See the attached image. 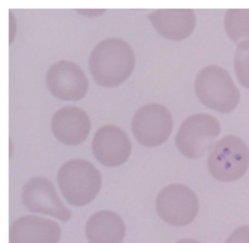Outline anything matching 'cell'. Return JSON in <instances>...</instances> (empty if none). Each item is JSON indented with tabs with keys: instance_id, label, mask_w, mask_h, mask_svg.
Returning <instances> with one entry per match:
<instances>
[{
	"instance_id": "10",
	"label": "cell",
	"mask_w": 249,
	"mask_h": 243,
	"mask_svg": "<svg viewBox=\"0 0 249 243\" xmlns=\"http://www.w3.org/2000/svg\"><path fill=\"white\" fill-rule=\"evenodd\" d=\"M91 151L96 160L106 167H118L129 157L132 145L121 127L105 124L99 127L91 142Z\"/></svg>"
},
{
	"instance_id": "4",
	"label": "cell",
	"mask_w": 249,
	"mask_h": 243,
	"mask_svg": "<svg viewBox=\"0 0 249 243\" xmlns=\"http://www.w3.org/2000/svg\"><path fill=\"white\" fill-rule=\"evenodd\" d=\"M210 174L220 182L241 178L249 167V149L235 135H226L210 148L207 157Z\"/></svg>"
},
{
	"instance_id": "8",
	"label": "cell",
	"mask_w": 249,
	"mask_h": 243,
	"mask_svg": "<svg viewBox=\"0 0 249 243\" xmlns=\"http://www.w3.org/2000/svg\"><path fill=\"white\" fill-rule=\"evenodd\" d=\"M23 205L32 213L51 216L68 222L72 213L59 197L53 184L47 178L36 176L29 179L21 191Z\"/></svg>"
},
{
	"instance_id": "21",
	"label": "cell",
	"mask_w": 249,
	"mask_h": 243,
	"mask_svg": "<svg viewBox=\"0 0 249 243\" xmlns=\"http://www.w3.org/2000/svg\"><path fill=\"white\" fill-rule=\"evenodd\" d=\"M12 152H13V143H12V140L10 139V156H12Z\"/></svg>"
},
{
	"instance_id": "9",
	"label": "cell",
	"mask_w": 249,
	"mask_h": 243,
	"mask_svg": "<svg viewBox=\"0 0 249 243\" xmlns=\"http://www.w3.org/2000/svg\"><path fill=\"white\" fill-rule=\"evenodd\" d=\"M46 85L51 93L61 100L78 101L89 89V81L83 69L75 62L59 60L46 73Z\"/></svg>"
},
{
	"instance_id": "1",
	"label": "cell",
	"mask_w": 249,
	"mask_h": 243,
	"mask_svg": "<svg viewBox=\"0 0 249 243\" xmlns=\"http://www.w3.org/2000/svg\"><path fill=\"white\" fill-rule=\"evenodd\" d=\"M135 55L130 45L116 37L104 39L92 49L89 68L94 82L103 87H116L132 74Z\"/></svg>"
},
{
	"instance_id": "3",
	"label": "cell",
	"mask_w": 249,
	"mask_h": 243,
	"mask_svg": "<svg viewBox=\"0 0 249 243\" xmlns=\"http://www.w3.org/2000/svg\"><path fill=\"white\" fill-rule=\"evenodd\" d=\"M195 91L204 106L222 114L233 111L240 98L229 72L217 65L205 66L197 73Z\"/></svg>"
},
{
	"instance_id": "20",
	"label": "cell",
	"mask_w": 249,
	"mask_h": 243,
	"mask_svg": "<svg viewBox=\"0 0 249 243\" xmlns=\"http://www.w3.org/2000/svg\"><path fill=\"white\" fill-rule=\"evenodd\" d=\"M175 243H201V242H199L197 240H195V239H192V238H182V239L178 240Z\"/></svg>"
},
{
	"instance_id": "18",
	"label": "cell",
	"mask_w": 249,
	"mask_h": 243,
	"mask_svg": "<svg viewBox=\"0 0 249 243\" xmlns=\"http://www.w3.org/2000/svg\"><path fill=\"white\" fill-rule=\"evenodd\" d=\"M9 16H10V44L13 42L14 37L16 35V30H17V23H16V19L14 18V15L13 13L10 11L9 12Z\"/></svg>"
},
{
	"instance_id": "17",
	"label": "cell",
	"mask_w": 249,
	"mask_h": 243,
	"mask_svg": "<svg viewBox=\"0 0 249 243\" xmlns=\"http://www.w3.org/2000/svg\"><path fill=\"white\" fill-rule=\"evenodd\" d=\"M225 243H249V226H241L234 229Z\"/></svg>"
},
{
	"instance_id": "14",
	"label": "cell",
	"mask_w": 249,
	"mask_h": 243,
	"mask_svg": "<svg viewBox=\"0 0 249 243\" xmlns=\"http://www.w3.org/2000/svg\"><path fill=\"white\" fill-rule=\"evenodd\" d=\"M126 226L122 217L111 210H100L88 219L85 234L89 243H123Z\"/></svg>"
},
{
	"instance_id": "7",
	"label": "cell",
	"mask_w": 249,
	"mask_h": 243,
	"mask_svg": "<svg viewBox=\"0 0 249 243\" xmlns=\"http://www.w3.org/2000/svg\"><path fill=\"white\" fill-rule=\"evenodd\" d=\"M173 129L169 110L160 103L141 106L131 120V131L136 141L144 147H158L166 142Z\"/></svg>"
},
{
	"instance_id": "13",
	"label": "cell",
	"mask_w": 249,
	"mask_h": 243,
	"mask_svg": "<svg viewBox=\"0 0 249 243\" xmlns=\"http://www.w3.org/2000/svg\"><path fill=\"white\" fill-rule=\"evenodd\" d=\"M148 19L158 33L167 40L182 41L196 26V15L191 9H161L153 11Z\"/></svg>"
},
{
	"instance_id": "12",
	"label": "cell",
	"mask_w": 249,
	"mask_h": 243,
	"mask_svg": "<svg viewBox=\"0 0 249 243\" xmlns=\"http://www.w3.org/2000/svg\"><path fill=\"white\" fill-rule=\"evenodd\" d=\"M60 236L56 222L35 215L18 218L9 229V243H57Z\"/></svg>"
},
{
	"instance_id": "11",
	"label": "cell",
	"mask_w": 249,
	"mask_h": 243,
	"mask_svg": "<svg viewBox=\"0 0 249 243\" xmlns=\"http://www.w3.org/2000/svg\"><path fill=\"white\" fill-rule=\"evenodd\" d=\"M51 127L53 136L60 143L78 146L88 138L91 123L85 110L75 106H65L53 114Z\"/></svg>"
},
{
	"instance_id": "15",
	"label": "cell",
	"mask_w": 249,
	"mask_h": 243,
	"mask_svg": "<svg viewBox=\"0 0 249 243\" xmlns=\"http://www.w3.org/2000/svg\"><path fill=\"white\" fill-rule=\"evenodd\" d=\"M224 26L228 36L237 47H249V10H228Z\"/></svg>"
},
{
	"instance_id": "2",
	"label": "cell",
	"mask_w": 249,
	"mask_h": 243,
	"mask_svg": "<svg viewBox=\"0 0 249 243\" xmlns=\"http://www.w3.org/2000/svg\"><path fill=\"white\" fill-rule=\"evenodd\" d=\"M56 181L64 199L75 207L90 203L102 185L100 171L84 158H73L64 162L57 171Z\"/></svg>"
},
{
	"instance_id": "19",
	"label": "cell",
	"mask_w": 249,
	"mask_h": 243,
	"mask_svg": "<svg viewBox=\"0 0 249 243\" xmlns=\"http://www.w3.org/2000/svg\"><path fill=\"white\" fill-rule=\"evenodd\" d=\"M78 13L87 17H96L105 12V10H77Z\"/></svg>"
},
{
	"instance_id": "6",
	"label": "cell",
	"mask_w": 249,
	"mask_h": 243,
	"mask_svg": "<svg viewBox=\"0 0 249 243\" xmlns=\"http://www.w3.org/2000/svg\"><path fill=\"white\" fill-rule=\"evenodd\" d=\"M198 198L186 185L172 183L163 187L156 198L160 218L173 226H185L195 221L198 213Z\"/></svg>"
},
{
	"instance_id": "5",
	"label": "cell",
	"mask_w": 249,
	"mask_h": 243,
	"mask_svg": "<svg viewBox=\"0 0 249 243\" xmlns=\"http://www.w3.org/2000/svg\"><path fill=\"white\" fill-rule=\"evenodd\" d=\"M220 131V122L214 116L194 114L188 117L177 130L175 145L187 158L197 159L210 150Z\"/></svg>"
},
{
	"instance_id": "16",
	"label": "cell",
	"mask_w": 249,
	"mask_h": 243,
	"mask_svg": "<svg viewBox=\"0 0 249 243\" xmlns=\"http://www.w3.org/2000/svg\"><path fill=\"white\" fill-rule=\"evenodd\" d=\"M234 71L238 82L249 88V47H237L234 54Z\"/></svg>"
}]
</instances>
